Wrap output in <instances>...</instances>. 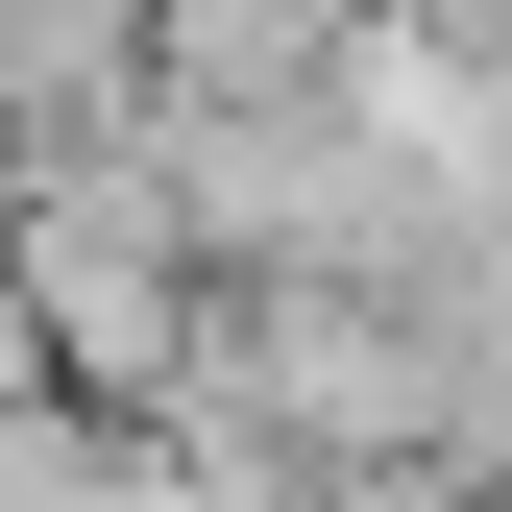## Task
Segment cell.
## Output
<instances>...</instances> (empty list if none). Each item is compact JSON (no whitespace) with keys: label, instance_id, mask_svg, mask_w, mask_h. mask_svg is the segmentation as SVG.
<instances>
[{"label":"cell","instance_id":"cell-2","mask_svg":"<svg viewBox=\"0 0 512 512\" xmlns=\"http://www.w3.org/2000/svg\"><path fill=\"white\" fill-rule=\"evenodd\" d=\"M0 512H147V415H98V391H0Z\"/></svg>","mask_w":512,"mask_h":512},{"label":"cell","instance_id":"cell-3","mask_svg":"<svg viewBox=\"0 0 512 512\" xmlns=\"http://www.w3.org/2000/svg\"><path fill=\"white\" fill-rule=\"evenodd\" d=\"M439 25H512V0H439Z\"/></svg>","mask_w":512,"mask_h":512},{"label":"cell","instance_id":"cell-1","mask_svg":"<svg viewBox=\"0 0 512 512\" xmlns=\"http://www.w3.org/2000/svg\"><path fill=\"white\" fill-rule=\"evenodd\" d=\"M0 269H25V317H49V391H98V415H171V391H196L220 244H196V196H171L147 98L0 147Z\"/></svg>","mask_w":512,"mask_h":512}]
</instances>
